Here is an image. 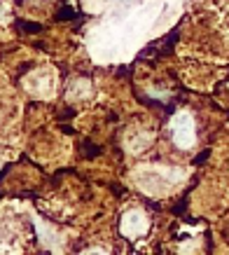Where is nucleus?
I'll list each match as a JSON object with an SVG mask.
<instances>
[{
  "mask_svg": "<svg viewBox=\"0 0 229 255\" xmlns=\"http://www.w3.org/2000/svg\"><path fill=\"white\" fill-rule=\"evenodd\" d=\"M77 16V12H70V7H63V12H59V19H73Z\"/></svg>",
  "mask_w": 229,
  "mask_h": 255,
  "instance_id": "2",
  "label": "nucleus"
},
{
  "mask_svg": "<svg viewBox=\"0 0 229 255\" xmlns=\"http://www.w3.org/2000/svg\"><path fill=\"white\" fill-rule=\"evenodd\" d=\"M16 26H19V28H23L26 33H38V31H42V26H40V23H33V21H19Z\"/></svg>",
  "mask_w": 229,
  "mask_h": 255,
  "instance_id": "1",
  "label": "nucleus"
}]
</instances>
